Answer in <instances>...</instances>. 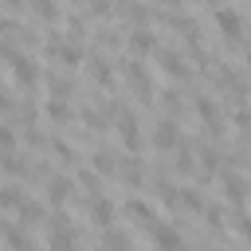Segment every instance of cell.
<instances>
[{"label": "cell", "mask_w": 251, "mask_h": 251, "mask_svg": "<svg viewBox=\"0 0 251 251\" xmlns=\"http://www.w3.org/2000/svg\"><path fill=\"white\" fill-rule=\"evenodd\" d=\"M212 16H216V27H220L227 39H239V31H243V16H239V8H216Z\"/></svg>", "instance_id": "obj_1"}, {"label": "cell", "mask_w": 251, "mask_h": 251, "mask_svg": "<svg viewBox=\"0 0 251 251\" xmlns=\"http://www.w3.org/2000/svg\"><path fill=\"white\" fill-rule=\"evenodd\" d=\"M12 75H16L20 86H35V82H39V67H35L31 55H16V59H12Z\"/></svg>", "instance_id": "obj_2"}, {"label": "cell", "mask_w": 251, "mask_h": 251, "mask_svg": "<svg viewBox=\"0 0 251 251\" xmlns=\"http://www.w3.org/2000/svg\"><path fill=\"white\" fill-rule=\"evenodd\" d=\"M153 243H157V251H180L184 247V239L173 224H153Z\"/></svg>", "instance_id": "obj_3"}, {"label": "cell", "mask_w": 251, "mask_h": 251, "mask_svg": "<svg viewBox=\"0 0 251 251\" xmlns=\"http://www.w3.org/2000/svg\"><path fill=\"white\" fill-rule=\"evenodd\" d=\"M220 180H224V196H227L231 204H243V200H247V188H251L247 176H239V173H224Z\"/></svg>", "instance_id": "obj_4"}, {"label": "cell", "mask_w": 251, "mask_h": 251, "mask_svg": "<svg viewBox=\"0 0 251 251\" xmlns=\"http://www.w3.org/2000/svg\"><path fill=\"white\" fill-rule=\"evenodd\" d=\"M129 51H133V55H149V51H157V35H153L149 27H133V31H129Z\"/></svg>", "instance_id": "obj_5"}, {"label": "cell", "mask_w": 251, "mask_h": 251, "mask_svg": "<svg viewBox=\"0 0 251 251\" xmlns=\"http://www.w3.org/2000/svg\"><path fill=\"white\" fill-rule=\"evenodd\" d=\"M176 141H180L176 122H169V118H165V122H157V129H153V145H157V149H173Z\"/></svg>", "instance_id": "obj_6"}, {"label": "cell", "mask_w": 251, "mask_h": 251, "mask_svg": "<svg viewBox=\"0 0 251 251\" xmlns=\"http://www.w3.org/2000/svg\"><path fill=\"white\" fill-rule=\"evenodd\" d=\"M118 133H122V141L129 149H141V129H137V118L133 114H122L118 118Z\"/></svg>", "instance_id": "obj_7"}, {"label": "cell", "mask_w": 251, "mask_h": 251, "mask_svg": "<svg viewBox=\"0 0 251 251\" xmlns=\"http://www.w3.org/2000/svg\"><path fill=\"white\" fill-rule=\"evenodd\" d=\"M90 220L110 231V224H114V204H110L106 196H94V200H90Z\"/></svg>", "instance_id": "obj_8"}, {"label": "cell", "mask_w": 251, "mask_h": 251, "mask_svg": "<svg viewBox=\"0 0 251 251\" xmlns=\"http://www.w3.org/2000/svg\"><path fill=\"white\" fill-rule=\"evenodd\" d=\"M192 110H196L208 126H220V106H216L208 94H196V98H192Z\"/></svg>", "instance_id": "obj_9"}, {"label": "cell", "mask_w": 251, "mask_h": 251, "mask_svg": "<svg viewBox=\"0 0 251 251\" xmlns=\"http://www.w3.org/2000/svg\"><path fill=\"white\" fill-rule=\"evenodd\" d=\"M71 188H75V180H71V176H51V180H47V200H55V204H59V200H67V196H71Z\"/></svg>", "instance_id": "obj_10"}, {"label": "cell", "mask_w": 251, "mask_h": 251, "mask_svg": "<svg viewBox=\"0 0 251 251\" xmlns=\"http://www.w3.org/2000/svg\"><path fill=\"white\" fill-rule=\"evenodd\" d=\"M157 55H161V67H165L169 75H184V71H188V67H184V55H180V51H157Z\"/></svg>", "instance_id": "obj_11"}, {"label": "cell", "mask_w": 251, "mask_h": 251, "mask_svg": "<svg viewBox=\"0 0 251 251\" xmlns=\"http://www.w3.org/2000/svg\"><path fill=\"white\" fill-rule=\"evenodd\" d=\"M4 208H20V212H24V192H20L16 184H4V188H0V212H4Z\"/></svg>", "instance_id": "obj_12"}, {"label": "cell", "mask_w": 251, "mask_h": 251, "mask_svg": "<svg viewBox=\"0 0 251 251\" xmlns=\"http://www.w3.org/2000/svg\"><path fill=\"white\" fill-rule=\"evenodd\" d=\"M126 216H133L137 224H149V220H153V212H149L145 200H126Z\"/></svg>", "instance_id": "obj_13"}, {"label": "cell", "mask_w": 251, "mask_h": 251, "mask_svg": "<svg viewBox=\"0 0 251 251\" xmlns=\"http://www.w3.org/2000/svg\"><path fill=\"white\" fill-rule=\"evenodd\" d=\"M90 78H98L102 86H110V82H114V71L106 67V59H90Z\"/></svg>", "instance_id": "obj_14"}, {"label": "cell", "mask_w": 251, "mask_h": 251, "mask_svg": "<svg viewBox=\"0 0 251 251\" xmlns=\"http://www.w3.org/2000/svg\"><path fill=\"white\" fill-rule=\"evenodd\" d=\"M47 118H51V122H67V118H71V106L59 102V98H51V102H47Z\"/></svg>", "instance_id": "obj_15"}, {"label": "cell", "mask_w": 251, "mask_h": 251, "mask_svg": "<svg viewBox=\"0 0 251 251\" xmlns=\"http://www.w3.org/2000/svg\"><path fill=\"white\" fill-rule=\"evenodd\" d=\"M90 165H94L98 173H114V169H118V165H114V153H106V149H98V153L90 157Z\"/></svg>", "instance_id": "obj_16"}, {"label": "cell", "mask_w": 251, "mask_h": 251, "mask_svg": "<svg viewBox=\"0 0 251 251\" xmlns=\"http://www.w3.org/2000/svg\"><path fill=\"white\" fill-rule=\"evenodd\" d=\"M31 12H35L39 20H55V16H59V4H43V0H35Z\"/></svg>", "instance_id": "obj_17"}, {"label": "cell", "mask_w": 251, "mask_h": 251, "mask_svg": "<svg viewBox=\"0 0 251 251\" xmlns=\"http://www.w3.org/2000/svg\"><path fill=\"white\" fill-rule=\"evenodd\" d=\"M122 176H126L129 184H141V165H137V161H129V165H122Z\"/></svg>", "instance_id": "obj_18"}, {"label": "cell", "mask_w": 251, "mask_h": 251, "mask_svg": "<svg viewBox=\"0 0 251 251\" xmlns=\"http://www.w3.org/2000/svg\"><path fill=\"white\" fill-rule=\"evenodd\" d=\"M0 149H4V157H8L12 149H16V133H12L8 126H0Z\"/></svg>", "instance_id": "obj_19"}, {"label": "cell", "mask_w": 251, "mask_h": 251, "mask_svg": "<svg viewBox=\"0 0 251 251\" xmlns=\"http://www.w3.org/2000/svg\"><path fill=\"white\" fill-rule=\"evenodd\" d=\"M55 153H59V161H75V149L67 141H55Z\"/></svg>", "instance_id": "obj_20"}, {"label": "cell", "mask_w": 251, "mask_h": 251, "mask_svg": "<svg viewBox=\"0 0 251 251\" xmlns=\"http://www.w3.org/2000/svg\"><path fill=\"white\" fill-rule=\"evenodd\" d=\"M235 227H239V235H243V239H251V216H239V224H235Z\"/></svg>", "instance_id": "obj_21"}, {"label": "cell", "mask_w": 251, "mask_h": 251, "mask_svg": "<svg viewBox=\"0 0 251 251\" xmlns=\"http://www.w3.org/2000/svg\"><path fill=\"white\" fill-rule=\"evenodd\" d=\"M12 106V98H8V90H0V110H8Z\"/></svg>", "instance_id": "obj_22"}, {"label": "cell", "mask_w": 251, "mask_h": 251, "mask_svg": "<svg viewBox=\"0 0 251 251\" xmlns=\"http://www.w3.org/2000/svg\"><path fill=\"white\" fill-rule=\"evenodd\" d=\"M243 59H247V63H251V43H247V47H243Z\"/></svg>", "instance_id": "obj_23"}, {"label": "cell", "mask_w": 251, "mask_h": 251, "mask_svg": "<svg viewBox=\"0 0 251 251\" xmlns=\"http://www.w3.org/2000/svg\"><path fill=\"white\" fill-rule=\"evenodd\" d=\"M0 231H4V216H0Z\"/></svg>", "instance_id": "obj_24"}]
</instances>
